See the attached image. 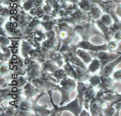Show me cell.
I'll return each instance as SVG.
<instances>
[{"label": "cell", "instance_id": "obj_1", "mask_svg": "<svg viewBox=\"0 0 121 116\" xmlns=\"http://www.w3.org/2000/svg\"><path fill=\"white\" fill-rule=\"evenodd\" d=\"M78 54H79V56H81L84 60V61H88L90 60L89 56L87 54H85V52H84L81 51H79L78 52Z\"/></svg>", "mask_w": 121, "mask_h": 116}, {"label": "cell", "instance_id": "obj_2", "mask_svg": "<svg viewBox=\"0 0 121 116\" xmlns=\"http://www.w3.org/2000/svg\"><path fill=\"white\" fill-rule=\"evenodd\" d=\"M99 66V61H97V60H95V61H93V63H92L91 66L90 67V69L93 71H94L95 70L98 69V68Z\"/></svg>", "mask_w": 121, "mask_h": 116}, {"label": "cell", "instance_id": "obj_3", "mask_svg": "<svg viewBox=\"0 0 121 116\" xmlns=\"http://www.w3.org/2000/svg\"><path fill=\"white\" fill-rule=\"evenodd\" d=\"M118 47V44L116 42H111L109 44V47L111 50H116Z\"/></svg>", "mask_w": 121, "mask_h": 116}, {"label": "cell", "instance_id": "obj_4", "mask_svg": "<svg viewBox=\"0 0 121 116\" xmlns=\"http://www.w3.org/2000/svg\"><path fill=\"white\" fill-rule=\"evenodd\" d=\"M114 77L115 79L121 81V70H117V72H116L114 74Z\"/></svg>", "mask_w": 121, "mask_h": 116}, {"label": "cell", "instance_id": "obj_5", "mask_svg": "<svg viewBox=\"0 0 121 116\" xmlns=\"http://www.w3.org/2000/svg\"><path fill=\"white\" fill-rule=\"evenodd\" d=\"M115 39L117 41H121V31L119 32H117V33H116L115 35Z\"/></svg>", "mask_w": 121, "mask_h": 116}, {"label": "cell", "instance_id": "obj_6", "mask_svg": "<svg viewBox=\"0 0 121 116\" xmlns=\"http://www.w3.org/2000/svg\"><path fill=\"white\" fill-rule=\"evenodd\" d=\"M55 75H56L57 77H62L64 75V72H62V70H57L56 72H55Z\"/></svg>", "mask_w": 121, "mask_h": 116}]
</instances>
